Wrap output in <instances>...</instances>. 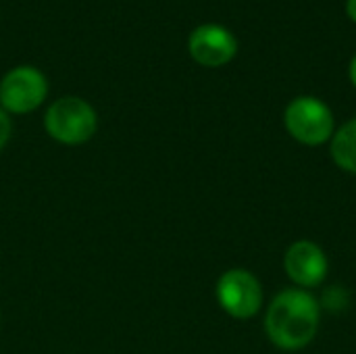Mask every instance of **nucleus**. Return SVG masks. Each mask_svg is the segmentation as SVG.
<instances>
[{
    "mask_svg": "<svg viewBox=\"0 0 356 354\" xmlns=\"http://www.w3.org/2000/svg\"><path fill=\"white\" fill-rule=\"evenodd\" d=\"M348 77H350V83L355 86V90H356V54L353 56L350 65H348Z\"/></svg>",
    "mask_w": 356,
    "mask_h": 354,
    "instance_id": "9b49d317",
    "label": "nucleus"
},
{
    "mask_svg": "<svg viewBox=\"0 0 356 354\" xmlns=\"http://www.w3.org/2000/svg\"><path fill=\"white\" fill-rule=\"evenodd\" d=\"M330 154L338 169L356 175V117L338 127L330 140Z\"/></svg>",
    "mask_w": 356,
    "mask_h": 354,
    "instance_id": "6e6552de",
    "label": "nucleus"
},
{
    "mask_svg": "<svg viewBox=\"0 0 356 354\" xmlns=\"http://www.w3.org/2000/svg\"><path fill=\"white\" fill-rule=\"evenodd\" d=\"M10 131H13V125H10L8 113L4 108H0V150L6 146V142L10 138Z\"/></svg>",
    "mask_w": 356,
    "mask_h": 354,
    "instance_id": "1a4fd4ad",
    "label": "nucleus"
},
{
    "mask_svg": "<svg viewBox=\"0 0 356 354\" xmlns=\"http://www.w3.org/2000/svg\"><path fill=\"white\" fill-rule=\"evenodd\" d=\"M188 50L198 65L217 69L234 61L238 54V40L227 27L219 23H204L190 33Z\"/></svg>",
    "mask_w": 356,
    "mask_h": 354,
    "instance_id": "0eeeda50",
    "label": "nucleus"
},
{
    "mask_svg": "<svg viewBox=\"0 0 356 354\" xmlns=\"http://www.w3.org/2000/svg\"><path fill=\"white\" fill-rule=\"evenodd\" d=\"M321 325V303L302 288L277 292L265 313V334L269 342L284 351L296 353L307 348Z\"/></svg>",
    "mask_w": 356,
    "mask_h": 354,
    "instance_id": "f257e3e1",
    "label": "nucleus"
},
{
    "mask_svg": "<svg viewBox=\"0 0 356 354\" xmlns=\"http://www.w3.org/2000/svg\"><path fill=\"white\" fill-rule=\"evenodd\" d=\"M284 271L294 288L315 290L330 273V259L325 250L311 240H296L284 255Z\"/></svg>",
    "mask_w": 356,
    "mask_h": 354,
    "instance_id": "423d86ee",
    "label": "nucleus"
},
{
    "mask_svg": "<svg viewBox=\"0 0 356 354\" xmlns=\"http://www.w3.org/2000/svg\"><path fill=\"white\" fill-rule=\"evenodd\" d=\"M46 134L58 144L79 146L92 140L98 129V115L94 106L77 96H63L54 100L44 115Z\"/></svg>",
    "mask_w": 356,
    "mask_h": 354,
    "instance_id": "f03ea898",
    "label": "nucleus"
},
{
    "mask_svg": "<svg viewBox=\"0 0 356 354\" xmlns=\"http://www.w3.org/2000/svg\"><path fill=\"white\" fill-rule=\"evenodd\" d=\"M215 298L225 315L240 321L257 317L265 303L261 280L244 267H234L221 273L215 286Z\"/></svg>",
    "mask_w": 356,
    "mask_h": 354,
    "instance_id": "20e7f679",
    "label": "nucleus"
},
{
    "mask_svg": "<svg viewBox=\"0 0 356 354\" xmlns=\"http://www.w3.org/2000/svg\"><path fill=\"white\" fill-rule=\"evenodd\" d=\"M346 15L353 23H356V0H346Z\"/></svg>",
    "mask_w": 356,
    "mask_h": 354,
    "instance_id": "9d476101",
    "label": "nucleus"
},
{
    "mask_svg": "<svg viewBox=\"0 0 356 354\" xmlns=\"http://www.w3.org/2000/svg\"><path fill=\"white\" fill-rule=\"evenodd\" d=\"M48 96V81L35 67H15L0 81V108L15 115L35 111Z\"/></svg>",
    "mask_w": 356,
    "mask_h": 354,
    "instance_id": "39448f33",
    "label": "nucleus"
},
{
    "mask_svg": "<svg viewBox=\"0 0 356 354\" xmlns=\"http://www.w3.org/2000/svg\"><path fill=\"white\" fill-rule=\"evenodd\" d=\"M284 127L302 146L330 144L336 131V119L327 102L315 96H298L284 111Z\"/></svg>",
    "mask_w": 356,
    "mask_h": 354,
    "instance_id": "7ed1b4c3",
    "label": "nucleus"
}]
</instances>
